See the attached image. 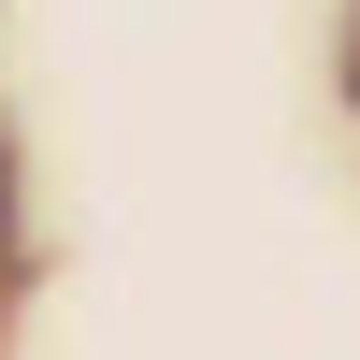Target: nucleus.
<instances>
[{"label": "nucleus", "mask_w": 360, "mask_h": 360, "mask_svg": "<svg viewBox=\"0 0 360 360\" xmlns=\"http://www.w3.org/2000/svg\"><path fill=\"white\" fill-rule=\"evenodd\" d=\"M0 274H15V144H0Z\"/></svg>", "instance_id": "obj_1"}]
</instances>
